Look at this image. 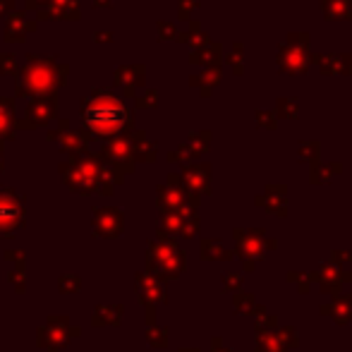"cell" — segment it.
<instances>
[{
	"mask_svg": "<svg viewBox=\"0 0 352 352\" xmlns=\"http://www.w3.org/2000/svg\"><path fill=\"white\" fill-rule=\"evenodd\" d=\"M130 120V111L122 101H118L111 94H101L94 96L84 108V122L91 132L101 137L118 135Z\"/></svg>",
	"mask_w": 352,
	"mask_h": 352,
	"instance_id": "cell-1",
	"label": "cell"
},
{
	"mask_svg": "<svg viewBox=\"0 0 352 352\" xmlns=\"http://www.w3.org/2000/svg\"><path fill=\"white\" fill-rule=\"evenodd\" d=\"M278 70L285 74H307L309 72V34L290 32L285 43L278 46Z\"/></svg>",
	"mask_w": 352,
	"mask_h": 352,
	"instance_id": "cell-2",
	"label": "cell"
},
{
	"mask_svg": "<svg viewBox=\"0 0 352 352\" xmlns=\"http://www.w3.org/2000/svg\"><path fill=\"white\" fill-rule=\"evenodd\" d=\"M58 67L51 60L32 63L24 70L22 82H19V94H43L58 84Z\"/></svg>",
	"mask_w": 352,
	"mask_h": 352,
	"instance_id": "cell-3",
	"label": "cell"
},
{
	"mask_svg": "<svg viewBox=\"0 0 352 352\" xmlns=\"http://www.w3.org/2000/svg\"><path fill=\"white\" fill-rule=\"evenodd\" d=\"M319 65V72L331 77V74H348V56H309Z\"/></svg>",
	"mask_w": 352,
	"mask_h": 352,
	"instance_id": "cell-4",
	"label": "cell"
},
{
	"mask_svg": "<svg viewBox=\"0 0 352 352\" xmlns=\"http://www.w3.org/2000/svg\"><path fill=\"white\" fill-rule=\"evenodd\" d=\"M324 17L329 22H350L352 19V0H321Z\"/></svg>",
	"mask_w": 352,
	"mask_h": 352,
	"instance_id": "cell-5",
	"label": "cell"
},
{
	"mask_svg": "<svg viewBox=\"0 0 352 352\" xmlns=\"http://www.w3.org/2000/svg\"><path fill=\"white\" fill-rule=\"evenodd\" d=\"M221 51L223 48L218 46V43H206V46H201V48H197L195 53H192V58L190 60L195 63V65H206V67H213V65H218L221 63Z\"/></svg>",
	"mask_w": 352,
	"mask_h": 352,
	"instance_id": "cell-6",
	"label": "cell"
},
{
	"mask_svg": "<svg viewBox=\"0 0 352 352\" xmlns=\"http://www.w3.org/2000/svg\"><path fill=\"white\" fill-rule=\"evenodd\" d=\"M218 82H221V67H218V65L206 67L201 74L192 77V84H195V87H201V94H204V96H209L211 87H216Z\"/></svg>",
	"mask_w": 352,
	"mask_h": 352,
	"instance_id": "cell-7",
	"label": "cell"
},
{
	"mask_svg": "<svg viewBox=\"0 0 352 352\" xmlns=\"http://www.w3.org/2000/svg\"><path fill=\"white\" fill-rule=\"evenodd\" d=\"M276 113H278L280 118L292 120V118L300 116V103H297L295 96H278V101H276Z\"/></svg>",
	"mask_w": 352,
	"mask_h": 352,
	"instance_id": "cell-8",
	"label": "cell"
},
{
	"mask_svg": "<svg viewBox=\"0 0 352 352\" xmlns=\"http://www.w3.org/2000/svg\"><path fill=\"white\" fill-rule=\"evenodd\" d=\"M116 79H120L122 84H125L127 89H130V94H132V89H135V84H142V79H144V67H125V70H120V74H118Z\"/></svg>",
	"mask_w": 352,
	"mask_h": 352,
	"instance_id": "cell-9",
	"label": "cell"
},
{
	"mask_svg": "<svg viewBox=\"0 0 352 352\" xmlns=\"http://www.w3.org/2000/svg\"><path fill=\"white\" fill-rule=\"evenodd\" d=\"M228 65L232 67L235 74H245V46L240 41H235V46H232V53L228 56Z\"/></svg>",
	"mask_w": 352,
	"mask_h": 352,
	"instance_id": "cell-10",
	"label": "cell"
},
{
	"mask_svg": "<svg viewBox=\"0 0 352 352\" xmlns=\"http://www.w3.org/2000/svg\"><path fill=\"white\" fill-rule=\"evenodd\" d=\"M180 41L195 43L197 48H201V46H206V43H209V36H206V34H201L199 24L192 22V29H190V32H187V36H180Z\"/></svg>",
	"mask_w": 352,
	"mask_h": 352,
	"instance_id": "cell-11",
	"label": "cell"
},
{
	"mask_svg": "<svg viewBox=\"0 0 352 352\" xmlns=\"http://www.w3.org/2000/svg\"><path fill=\"white\" fill-rule=\"evenodd\" d=\"M29 116H36V118H41V120H48V118L53 116V106L51 103H34L32 108H29Z\"/></svg>",
	"mask_w": 352,
	"mask_h": 352,
	"instance_id": "cell-12",
	"label": "cell"
},
{
	"mask_svg": "<svg viewBox=\"0 0 352 352\" xmlns=\"http://www.w3.org/2000/svg\"><path fill=\"white\" fill-rule=\"evenodd\" d=\"M8 218H12V223L17 221V206L10 199H3L0 201V221H8Z\"/></svg>",
	"mask_w": 352,
	"mask_h": 352,
	"instance_id": "cell-13",
	"label": "cell"
},
{
	"mask_svg": "<svg viewBox=\"0 0 352 352\" xmlns=\"http://www.w3.org/2000/svg\"><path fill=\"white\" fill-rule=\"evenodd\" d=\"M256 122L266 130H274L276 127V116L271 111H256Z\"/></svg>",
	"mask_w": 352,
	"mask_h": 352,
	"instance_id": "cell-14",
	"label": "cell"
},
{
	"mask_svg": "<svg viewBox=\"0 0 352 352\" xmlns=\"http://www.w3.org/2000/svg\"><path fill=\"white\" fill-rule=\"evenodd\" d=\"M199 5V0H180V17L187 19L192 14V10Z\"/></svg>",
	"mask_w": 352,
	"mask_h": 352,
	"instance_id": "cell-15",
	"label": "cell"
},
{
	"mask_svg": "<svg viewBox=\"0 0 352 352\" xmlns=\"http://www.w3.org/2000/svg\"><path fill=\"white\" fill-rule=\"evenodd\" d=\"M161 38H173L175 36V29H173V24H168V22H161Z\"/></svg>",
	"mask_w": 352,
	"mask_h": 352,
	"instance_id": "cell-16",
	"label": "cell"
},
{
	"mask_svg": "<svg viewBox=\"0 0 352 352\" xmlns=\"http://www.w3.org/2000/svg\"><path fill=\"white\" fill-rule=\"evenodd\" d=\"M348 74H352V56H348Z\"/></svg>",
	"mask_w": 352,
	"mask_h": 352,
	"instance_id": "cell-17",
	"label": "cell"
}]
</instances>
